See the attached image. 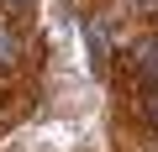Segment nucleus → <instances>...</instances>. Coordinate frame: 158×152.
<instances>
[{"label":"nucleus","mask_w":158,"mask_h":152,"mask_svg":"<svg viewBox=\"0 0 158 152\" xmlns=\"http://www.w3.org/2000/svg\"><path fill=\"white\" fill-rule=\"evenodd\" d=\"M16 58V37H0V63H11Z\"/></svg>","instance_id":"obj_3"},{"label":"nucleus","mask_w":158,"mask_h":152,"mask_svg":"<svg viewBox=\"0 0 158 152\" xmlns=\"http://www.w3.org/2000/svg\"><path fill=\"white\" fill-rule=\"evenodd\" d=\"M85 42H90V68H95V73H106V53H111V47H106V26H100V21H90V26H85Z\"/></svg>","instance_id":"obj_1"},{"label":"nucleus","mask_w":158,"mask_h":152,"mask_svg":"<svg viewBox=\"0 0 158 152\" xmlns=\"http://www.w3.org/2000/svg\"><path fill=\"white\" fill-rule=\"evenodd\" d=\"M137 53H142V68H148V73H158V37H148Z\"/></svg>","instance_id":"obj_2"},{"label":"nucleus","mask_w":158,"mask_h":152,"mask_svg":"<svg viewBox=\"0 0 158 152\" xmlns=\"http://www.w3.org/2000/svg\"><path fill=\"white\" fill-rule=\"evenodd\" d=\"M6 6H21V0H6Z\"/></svg>","instance_id":"obj_4"}]
</instances>
